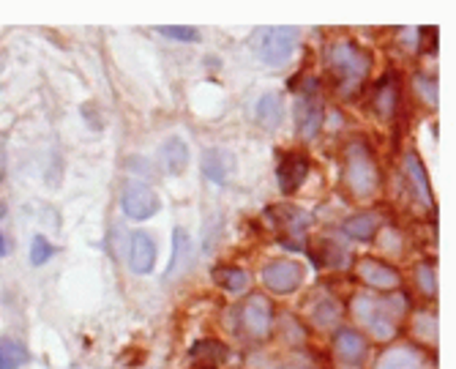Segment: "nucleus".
I'll list each match as a JSON object with an SVG mask.
<instances>
[{
	"label": "nucleus",
	"instance_id": "obj_22",
	"mask_svg": "<svg viewBox=\"0 0 456 369\" xmlns=\"http://www.w3.org/2000/svg\"><path fill=\"white\" fill-rule=\"evenodd\" d=\"M214 279L227 293H243L246 284H248V276H246V271L240 266H219L214 271Z\"/></svg>",
	"mask_w": 456,
	"mask_h": 369
},
{
	"label": "nucleus",
	"instance_id": "obj_16",
	"mask_svg": "<svg viewBox=\"0 0 456 369\" xmlns=\"http://www.w3.org/2000/svg\"><path fill=\"white\" fill-rule=\"evenodd\" d=\"M159 161L167 176H181L189 164V145L178 137L167 140L161 148H159Z\"/></svg>",
	"mask_w": 456,
	"mask_h": 369
},
{
	"label": "nucleus",
	"instance_id": "obj_2",
	"mask_svg": "<svg viewBox=\"0 0 456 369\" xmlns=\"http://www.w3.org/2000/svg\"><path fill=\"white\" fill-rule=\"evenodd\" d=\"M353 317L358 320V325L363 332L378 340V342H388L396 337V328H399V317L404 315V301L399 296L394 299H378V296H366L358 293L350 301Z\"/></svg>",
	"mask_w": 456,
	"mask_h": 369
},
{
	"label": "nucleus",
	"instance_id": "obj_27",
	"mask_svg": "<svg viewBox=\"0 0 456 369\" xmlns=\"http://www.w3.org/2000/svg\"><path fill=\"white\" fill-rule=\"evenodd\" d=\"M412 334H416L419 340H424V342L437 345V317L429 315V312L416 315V320H412Z\"/></svg>",
	"mask_w": 456,
	"mask_h": 369
},
{
	"label": "nucleus",
	"instance_id": "obj_13",
	"mask_svg": "<svg viewBox=\"0 0 456 369\" xmlns=\"http://www.w3.org/2000/svg\"><path fill=\"white\" fill-rule=\"evenodd\" d=\"M375 369H427V361L424 353L412 345H396L378 358Z\"/></svg>",
	"mask_w": 456,
	"mask_h": 369
},
{
	"label": "nucleus",
	"instance_id": "obj_18",
	"mask_svg": "<svg viewBox=\"0 0 456 369\" xmlns=\"http://www.w3.org/2000/svg\"><path fill=\"white\" fill-rule=\"evenodd\" d=\"M342 230L355 238V241H371L380 230V217L371 214V211H361V214H353L350 219H345Z\"/></svg>",
	"mask_w": 456,
	"mask_h": 369
},
{
	"label": "nucleus",
	"instance_id": "obj_31",
	"mask_svg": "<svg viewBox=\"0 0 456 369\" xmlns=\"http://www.w3.org/2000/svg\"><path fill=\"white\" fill-rule=\"evenodd\" d=\"M159 33L164 38H175V41H197L200 38V30L186 28V25H164V28H159Z\"/></svg>",
	"mask_w": 456,
	"mask_h": 369
},
{
	"label": "nucleus",
	"instance_id": "obj_32",
	"mask_svg": "<svg viewBox=\"0 0 456 369\" xmlns=\"http://www.w3.org/2000/svg\"><path fill=\"white\" fill-rule=\"evenodd\" d=\"M383 246H391L388 252L399 255V252H402V238H399V235H396L394 230H388V227H386V235H383Z\"/></svg>",
	"mask_w": 456,
	"mask_h": 369
},
{
	"label": "nucleus",
	"instance_id": "obj_8",
	"mask_svg": "<svg viewBox=\"0 0 456 369\" xmlns=\"http://www.w3.org/2000/svg\"><path fill=\"white\" fill-rule=\"evenodd\" d=\"M120 209L129 219L134 222H145L151 217L159 214L161 209V197L148 186V184H129L123 189V197H120Z\"/></svg>",
	"mask_w": 456,
	"mask_h": 369
},
{
	"label": "nucleus",
	"instance_id": "obj_10",
	"mask_svg": "<svg viewBox=\"0 0 456 369\" xmlns=\"http://www.w3.org/2000/svg\"><path fill=\"white\" fill-rule=\"evenodd\" d=\"M355 274L363 279V284L375 287V291H396V287L402 284V274L386 263V260H378V258H361L355 263Z\"/></svg>",
	"mask_w": 456,
	"mask_h": 369
},
{
	"label": "nucleus",
	"instance_id": "obj_1",
	"mask_svg": "<svg viewBox=\"0 0 456 369\" xmlns=\"http://www.w3.org/2000/svg\"><path fill=\"white\" fill-rule=\"evenodd\" d=\"M371 71V55L353 38H339L328 47V74L342 99H355Z\"/></svg>",
	"mask_w": 456,
	"mask_h": 369
},
{
	"label": "nucleus",
	"instance_id": "obj_14",
	"mask_svg": "<svg viewBox=\"0 0 456 369\" xmlns=\"http://www.w3.org/2000/svg\"><path fill=\"white\" fill-rule=\"evenodd\" d=\"M129 266L134 274H151L156 266V243L148 233H134L129 241Z\"/></svg>",
	"mask_w": 456,
	"mask_h": 369
},
{
	"label": "nucleus",
	"instance_id": "obj_7",
	"mask_svg": "<svg viewBox=\"0 0 456 369\" xmlns=\"http://www.w3.org/2000/svg\"><path fill=\"white\" fill-rule=\"evenodd\" d=\"M301 282H304V266L296 260L279 258V260H268L263 266V284L276 296L296 293L301 287Z\"/></svg>",
	"mask_w": 456,
	"mask_h": 369
},
{
	"label": "nucleus",
	"instance_id": "obj_28",
	"mask_svg": "<svg viewBox=\"0 0 456 369\" xmlns=\"http://www.w3.org/2000/svg\"><path fill=\"white\" fill-rule=\"evenodd\" d=\"M317 246H320L317 266H330V268H339V266H342V260L347 258V255L342 252V246H339V243H334V241H325V238H322Z\"/></svg>",
	"mask_w": 456,
	"mask_h": 369
},
{
	"label": "nucleus",
	"instance_id": "obj_9",
	"mask_svg": "<svg viewBox=\"0 0 456 369\" xmlns=\"http://www.w3.org/2000/svg\"><path fill=\"white\" fill-rule=\"evenodd\" d=\"M296 129L304 140H314L322 129V104L314 94V82H309V88L296 102Z\"/></svg>",
	"mask_w": 456,
	"mask_h": 369
},
{
	"label": "nucleus",
	"instance_id": "obj_23",
	"mask_svg": "<svg viewBox=\"0 0 456 369\" xmlns=\"http://www.w3.org/2000/svg\"><path fill=\"white\" fill-rule=\"evenodd\" d=\"M28 361V350L14 340H0V369H20Z\"/></svg>",
	"mask_w": 456,
	"mask_h": 369
},
{
	"label": "nucleus",
	"instance_id": "obj_26",
	"mask_svg": "<svg viewBox=\"0 0 456 369\" xmlns=\"http://www.w3.org/2000/svg\"><path fill=\"white\" fill-rule=\"evenodd\" d=\"M416 282H419V291L427 299H435L437 296V268H435V263H419L416 266Z\"/></svg>",
	"mask_w": 456,
	"mask_h": 369
},
{
	"label": "nucleus",
	"instance_id": "obj_21",
	"mask_svg": "<svg viewBox=\"0 0 456 369\" xmlns=\"http://www.w3.org/2000/svg\"><path fill=\"white\" fill-rule=\"evenodd\" d=\"M396 96H399V86H396V77H386L378 91H375V99H371V107H375V112L380 118H391L394 110H396Z\"/></svg>",
	"mask_w": 456,
	"mask_h": 369
},
{
	"label": "nucleus",
	"instance_id": "obj_29",
	"mask_svg": "<svg viewBox=\"0 0 456 369\" xmlns=\"http://www.w3.org/2000/svg\"><path fill=\"white\" fill-rule=\"evenodd\" d=\"M55 258V246L45 238V235H36L30 243V263L33 266H45Z\"/></svg>",
	"mask_w": 456,
	"mask_h": 369
},
{
	"label": "nucleus",
	"instance_id": "obj_20",
	"mask_svg": "<svg viewBox=\"0 0 456 369\" xmlns=\"http://www.w3.org/2000/svg\"><path fill=\"white\" fill-rule=\"evenodd\" d=\"M255 115H257V123L265 129H279V123L284 118V104H281V96L276 94H265L257 107H255Z\"/></svg>",
	"mask_w": 456,
	"mask_h": 369
},
{
	"label": "nucleus",
	"instance_id": "obj_19",
	"mask_svg": "<svg viewBox=\"0 0 456 369\" xmlns=\"http://www.w3.org/2000/svg\"><path fill=\"white\" fill-rule=\"evenodd\" d=\"M342 317V307L337 299H330V296H322L320 301L312 304L309 309V320L317 325V328H334Z\"/></svg>",
	"mask_w": 456,
	"mask_h": 369
},
{
	"label": "nucleus",
	"instance_id": "obj_11",
	"mask_svg": "<svg viewBox=\"0 0 456 369\" xmlns=\"http://www.w3.org/2000/svg\"><path fill=\"white\" fill-rule=\"evenodd\" d=\"M200 164H202V176L216 186H224L235 173V156L227 148H205Z\"/></svg>",
	"mask_w": 456,
	"mask_h": 369
},
{
	"label": "nucleus",
	"instance_id": "obj_4",
	"mask_svg": "<svg viewBox=\"0 0 456 369\" xmlns=\"http://www.w3.org/2000/svg\"><path fill=\"white\" fill-rule=\"evenodd\" d=\"M273 304L268 296L263 293H252L243 304H240V332L255 340V342H265L273 332Z\"/></svg>",
	"mask_w": 456,
	"mask_h": 369
},
{
	"label": "nucleus",
	"instance_id": "obj_24",
	"mask_svg": "<svg viewBox=\"0 0 456 369\" xmlns=\"http://www.w3.org/2000/svg\"><path fill=\"white\" fill-rule=\"evenodd\" d=\"M191 358L194 361H205V364H219L227 358V348L216 340H202L191 348Z\"/></svg>",
	"mask_w": 456,
	"mask_h": 369
},
{
	"label": "nucleus",
	"instance_id": "obj_34",
	"mask_svg": "<svg viewBox=\"0 0 456 369\" xmlns=\"http://www.w3.org/2000/svg\"><path fill=\"white\" fill-rule=\"evenodd\" d=\"M281 369H293V366H281Z\"/></svg>",
	"mask_w": 456,
	"mask_h": 369
},
{
	"label": "nucleus",
	"instance_id": "obj_33",
	"mask_svg": "<svg viewBox=\"0 0 456 369\" xmlns=\"http://www.w3.org/2000/svg\"><path fill=\"white\" fill-rule=\"evenodd\" d=\"M6 252H9V243H6V235L0 233V258H6Z\"/></svg>",
	"mask_w": 456,
	"mask_h": 369
},
{
	"label": "nucleus",
	"instance_id": "obj_6",
	"mask_svg": "<svg viewBox=\"0 0 456 369\" xmlns=\"http://www.w3.org/2000/svg\"><path fill=\"white\" fill-rule=\"evenodd\" d=\"M312 161L304 151H281L276 156V184L281 194H296L309 178Z\"/></svg>",
	"mask_w": 456,
	"mask_h": 369
},
{
	"label": "nucleus",
	"instance_id": "obj_17",
	"mask_svg": "<svg viewBox=\"0 0 456 369\" xmlns=\"http://www.w3.org/2000/svg\"><path fill=\"white\" fill-rule=\"evenodd\" d=\"M191 266V238L183 227H175L173 233V260L167 268V279H178Z\"/></svg>",
	"mask_w": 456,
	"mask_h": 369
},
{
	"label": "nucleus",
	"instance_id": "obj_30",
	"mask_svg": "<svg viewBox=\"0 0 456 369\" xmlns=\"http://www.w3.org/2000/svg\"><path fill=\"white\" fill-rule=\"evenodd\" d=\"M416 94L421 96V102H427L429 107H437V79L429 74H419L416 77Z\"/></svg>",
	"mask_w": 456,
	"mask_h": 369
},
{
	"label": "nucleus",
	"instance_id": "obj_25",
	"mask_svg": "<svg viewBox=\"0 0 456 369\" xmlns=\"http://www.w3.org/2000/svg\"><path fill=\"white\" fill-rule=\"evenodd\" d=\"M271 214H276V225L293 230V233H304L309 227V214H304L298 209H276Z\"/></svg>",
	"mask_w": 456,
	"mask_h": 369
},
{
	"label": "nucleus",
	"instance_id": "obj_5",
	"mask_svg": "<svg viewBox=\"0 0 456 369\" xmlns=\"http://www.w3.org/2000/svg\"><path fill=\"white\" fill-rule=\"evenodd\" d=\"M301 45V30L298 28H265L257 38L260 58L268 66H284L293 58L296 47Z\"/></svg>",
	"mask_w": 456,
	"mask_h": 369
},
{
	"label": "nucleus",
	"instance_id": "obj_3",
	"mask_svg": "<svg viewBox=\"0 0 456 369\" xmlns=\"http://www.w3.org/2000/svg\"><path fill=\"white\" fill-rule=\"evenodd\" d=\"M342 186L353 200H369L380 192V168L371 148L363 140H350L345 145Z\"/></svg>",
	"mask_w": 456,
	"mask_h": 369
},
{
	"label": "nucleus",
	"instance_id": "obj_15",
	"mask_svg": "<svg viewBox=\"0 0 456 369\" xmlns=\"http://www.w3.org/2000/svg\"><path fill=\"white\" fill-rule=\"evenodd\" d=\"M334 353L345 364H361L366 358V340L355 328H339L334 334Z\"/></svg>",
	"mask_w": 456,
	"mask_h": 369
},
{
	"label": "nucleus",
	"instance_id": "obj_12",
	"mask_svg": "<svg viewBox=\"0 0 456 369\" xmlns=\"http://www.w3.org/2000/svg\"><path fill=\"white\" fill-rule=\"evenodd\" d=\"M404 176H407V184L412 189L416 202L421 205V209H432V186H429V176L424 170L419 153H407L404 156Z\"/></svg>",
	"mask_w": 456,
	"mask_h": 369
}]
</instances>
